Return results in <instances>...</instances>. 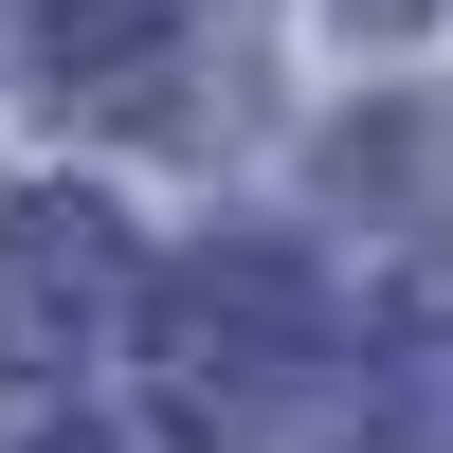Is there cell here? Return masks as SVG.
Segmentation results:
<instances>
[{
  "instance_id": "obj_1",
  "label": "cell",
  "mask_w": 453,
  "mask_h": 453,
  "mask_svg": "<svg viewBox=\"0 0 453 453\" xmlns=\"http://www.w3.org/2000/svg\"><path fill=\"white\" fill-rule=\"evenodd\" d=\"M309 363H326V290H309V254L290 236H218L200 273L164 290V381H181V418H290L309 399Z\"/></svg>"
},
{
  "instance_id": "obj_2",
  "label": "cell",
  "mask_w": 453,
  "mask_h": 453,
  "mask_svg": "<svg viewBox=\"0 0 453 453\" xmlns=\"http://www.w3.org/2000/svg\"><path fill=\"white\" fill-rule=\"evenodd\" d=\"M127 326H145L127 218H109L91 181H19V200H0V363H19V381H73V363H109Z\"/></svg>"
},
{
  "instance_id": "obj_5",
  "label": "cell",
  "mask_w": 453,
  "mask_h": 453,
  "mask_svg": "<svg viewBox=\"0 0 453 453\" xmlns=\"http://www.w3.org/2000/svg\"><path fill=\"white\" fill-rule=\"evenodd\" d=\"M345 19H363V36H418V19H435V0H345Z\"/></svg>"
},
{
  "instance_id": "obj_4",
  "label": "cell",
  "mask_w": 453,
  "mask_h": 453,
  "mask_svg": "<svg viewBox=\"0 0 453 453\" xmlns=\"http://www.w3.org/2000/svg\"><path fill=\"white\" fill-rule=\"evenodd\" d=\"M381 435L399 453H453V326H399L381 345Z\"/></svg>"
},
{
  "instance_id": "obj_3",
  "label": "cell",
  "mask_w": 453,
  "mask_h": 453,
  "mask_svg": "<svg viewBox=\"0 0 453 453\" xmlns=\"http://www.w3.org/2000/svg\"><path fill=\"white\" fill-rule=\"evenodd\" d=\"M19 36L73 109H181V0H19Z\"/></svg>"
},
{
  "instance_id": "obj_6",
  "label": "cell",
  "mask_w": 453,
  "mask_h": 453,
  "mask_svg": "<svg viewBox=\"0 0 453 453\" xmlns=\"http://www.w3.org/2000/svg\"><path fill=\"white\" fill-rule=\"evenodd\" d=\"M36 453H164V435H36Z\"/></svg>"
}]
</instances>
